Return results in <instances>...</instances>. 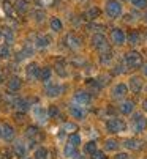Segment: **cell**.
<instances>
[{"label":"cell","mask_w":147,"mask_h":159,"mask_svg":"<svg viewBox=\"0 0 147 159\" xmlns=\"http://www.w3.org/2000/svg\"><path fill=\"white\" fill-rule=\"evenodd\" d=\"M59 92H60V87H57V85H49L47 87V95L49 96H56V95H59Z\"/></svg>","instance_id":"obj_21"},{"label":"cell","mask_w":147,"mask_h":159,"mask_svg":"<svg viewBox=\"0 0 147 159\" xmlns=\"http://www.w3.org/2000/svg\"><path fill=\"white\" fill-rule=\"evenodd\" d=\"M66 41H68V46H70V48H75V49L79 48V39H78L75 35H68V36H66Z\"/></svg>","instance_id":"obj_15"},{"label":"cell","mask_w":147,"mask_h":159,"mask_svg":"<svg viewBox=\"0 0 147 159\" xmlns=\"http://www.w3.org/2000/svg\"><path fill=\"white\" fill-rule=\"evenodd\" d=\"M95 150H96V145H95L93 142H89V143L86 145V148H84V151H86V153H90V154H93Z\"/></svg>","instance_id":"obj_25"},{"label":"cell","mask_w":147,"mask_h":159,"mask_svg":"<svg viewBox=\"0 0 147 159\" xmlns=\"http://www.w3.org/2000/svg\"><path fill=\"white\" fill-rule=\"evenodd\" d=\"M16 10H17L19 13L26 11V10H27V2H26V0H17V2H16Z\"/></svg>","instance_id":"obj_20"},{"label":"cell","mask_w":147,"mask_h":159,"mask_svg":"<svg viewBox=\"0 0 147 159\" xmlns=\"http://www.w3.org/2000/svg\"><path fill=\"white\" fill-rule=\"evenodd\" d=\"M144 73H145V76H147V65H145V68H144Z\"/></svg>","instance_id":"obj_39"},{"label":"cell","mask_w":147,"mask_h":159,"mask_svg":"<svg viewBox=\"0 0 147 159\" xmlns=\"http://www.w3.org/2000/svg\"><path fill=\"white\" fill-rule=\"evenodd\" d=\"M76 148H78V147L71 145V143H66V147H65V156H66V157H78L79 153H78Z\"/></svg>","instance_id":"obj_10"},{"label":"cell","mask_w":147,"mask_h":159,"mask_svg":"<svg viewBox=\"0 0 147 159\" xmlns=\"http://www.w3.org/2000/svg\"><path fill=\"white\" fill-rule=\"evenodd\" d=\"M0 129H2V128H0ZM0 135H2V131H0Z\"/></svg>","instance_id":"obj_40"},{"label":"cell","mask_w":147,"mask_h":159,"mask_svg":"<svg viewBox=\"0 0 147 159\" xmlns=\"http://www.w3.org/2000/svg\"><path fill=\"white\" fill-rule=\"evenodd\" d=\"M124 145H125L127 148H131V150H139V148H141V142H139V140H131V139L125 140Z\"/></svg>","instance_id":"obj_14"},{"label":"cell","mask_w":147,"mask_h":159,"mask_svg":"<svg viewBox=\"0 0 147 159\" xmlns=\"http://www.w3.org/2000/svg\"><path fill=\"white\" fill-rule=\"evenodd\" d=\"M5 39L10 43V41H13V33L11 32H5Z\"/></svg>","instance_id":"obj_36"},{"label":"cell","mask_w":147,"mask_h":159,"mask_svg":"<svg viewBox=\"0 0 147 159\" xmlns=\"http://www.w3.org/2000/svg\"><path fill=\"white\" fill-rule=\"evenodd\" d=\"M63 129H65L66 132H75V131H76V125H73V123H66V125L63 126Z\"/></svg>","instance_id":"obj_30"},{"label":"cell","mask_w":147,"mask_h":159,"mask_svg":"<svg viewBox=\"0 0 147 159\" xmlns=\"http://www.w3.org/2000/svg\"><path fill=\"white\" fill-rule=\"evenodd\" d=\"M0 38H2V33H0Z\"/></svg>","instance_id":"obj_41"},{"label":"cell","mask_w":147,"mask_h":159,"mask_svg":"<svg viewBox=\"0 0 147 159\" xmlns=\"http://www.w3.org/2000/svg\"><path fill=\"white\" fill-rule=\"evenodd\" d=\"M130 39H131V43H135V44H136V43H138V41H139V35H138V33H135V32H133V33H131V35H130Z\"/></svg>","instance_id":"obj_32"},{"label":"cell","mask_w":147,"mask_h":159,"mask_svg":"<svg viewBox=\"0 0 147 159\" xmlns=\"http://www.w3.org/2000/svg\"><path fill=\"white\" fill-rule=\"evenodd\" d=\"M127 93V87L124 85V84H119L115 88H114V95L115 96H124Z\"/></svg>","instance_id":"obj_18"},{"label":"cell","mask_w":147,"mask_h":159,"mask_svg":"<svg viewBox=\"0 0 147 159\" xmlns=\"http://www.w3.org/2000/svg\"><path fill=\"white\" fill-rule=\"evenodd\" d=\"M122 112H124V113H131L133 112V102H130V101H127V102H124V104H122Z\"/></svg>","instance_id":"obj_22"},{"label":"cell","mask_w":147,"mask_h":159,"mask_svg":"<svg viewBox=\"0 0 147 159\" xmlns=\"http://www.w3.org/2000/svg\"><path fill=\"white\" fill-rule=\"evenodd\" d=\"M75 101H76V102H79L81 106H86V104H89L90 96H89V95H86V93H78V95L75 96Z\"/></svg>","instance_id":"obj_12"},{"label":"cell","mask_w":147,"mask_h":159,"mask_svg":"<svg viewBox=\"0 0 147 159\" xmlns=\"http://www.w3.org/2000/svg\"><path fill=\"white\" fill-rule=\"evenodd\" d=\"M93 157H95V159H105V157H103V153H98V151L93 153Z\"/></svg>","instance_id":"obj_37"},{"label":"cell","mask_w":147,"mask_h":159,"mask_svg":"<svg viewBox=\"0 0 147 159\" xmlns=\"http://www.w3.org/2000/svg\"><path fill=\"white\" fill-rule=\"evenodd\" d=\"M17 109L26 110V109H27V102H26V101H17Z\"/></svg>","instance_id":"obj_33"},{"label":"cell","mask_w":147,"mask_h":159,"mask_svg":"<svg viewBox=\"0 0 147 159\" xmlns=\"http://www.w3.org/2000/svg\"><path fill=\"white\" fill-rule=\"evenodd\" d=\"M47 44H49V38L47 36H38L37 38V46H40V48H46L47 46Z\"/></svg>","instance_id":"obj_19"},{"label":"cell","mask_w":147,"mask_h":159,"mask_svg":"<svg viewBox=\"0 0 147 159\" xmlns=\"http://www.w3.org/2000/svg\"><path fill=\"white\" fill-rule=\"evenodd\" d=\"M35 159H47V150L40 147L35 150Z\"/></svg>","instance_id":"obj_16"},{"label":"cell","mask_w":147,"mask_h":159,"mask_svg":"<svg viewBox=\"0 0 147 159\" xmlns=\"http://www.w3.org/2000/svg\"><path fill=\"white\" fill-rule=\"evenodd\" d=\"M131 87H133V90H141V80L138 77H133L131 79Z\"/></svg>","instance_id":"obj_28"},{"label":"cell","mask_w":147,"mask_h":159,"mask_svg":"<svg viewBox=\"0 0 147 159\" xmlns=\"http://www.w3.org/2000/svg\"><path fill=\"white\" fill-rule=\"evenodd\" d=\"M0 57H3V58L10 57V48L8 46H0Z\"/></svg>","instance_id":"obj_26"},{"label":"cell","mask_w":147,"mask_h":159,"mask_svg":"<svg viewBox=\"0 0 147 159\" xmlns=\"http://www.w3.org/2000/svg\"><path fill=\"white\" fill-rule=\"evenodd\" d=\"M27 76H29L30 79H37V77L40 76V70H38V66H37V65L29 66V70H27Z\"/></svg>","instance_id":"obj_13"},{"label":"cell","mask_w":147,"mask_h":159,"mask_svg":"<svg viewBox=\"0 0 147 159\" xmlns=\"http://www.w3.org/2000/svg\"><path fill=\"white\" fill-rule=\"evenodd\" d=\"M145 19H147V14H145Z\"/></svg>","instance_id":"obj_42"},{"label":"cell","mask_w":147,"mask_h":159,"mask_svg":"<svg viewBox=\"0 0 147 159\" xmlns=\"http://www.w3.org/2000/svg\"><path fill=\"white\" fill-rule=\"evenodd\" d=\"M106 11L111 17H117L122 13V5L119 2H115V0H111V2L106 3Z\"/></svg>","instance_id":"obj_1"},{"label":"cell","mask_w":147,"mask_h":159,"mask_svg":"<svg viewBox=\"0 0 147 159\" xmlns=\"http://www.w3.org/2000/svg\"><path fill=\"white\" fill-rule=\"evenodd\" d=\"M19 85H21V82H19V79H11L10 80V84H8V87H10V90H17L19 88Z\"/></svg>","instance_id":"obj_24"},{"label":"cell","mask_w":147,"mask_h":159,"mask_svg":"<svg viewBox=\"0 0 147 159\" xmlns=\"http://www.w3.org/2000/svg\"><path fill=\"white\" fill-rule=\"evenodd\" d=\"M68 143H71V145L78 147V145L81 143V137H79V134H73L71 137H70V140H68Z\"/></svg>","instance_id":"obj_23"},{"label":"cell","mask_w":147,"mask_h":159,"mask_svg":"<svg viewBox=\"0 0 147 159\" xmlns=\"http://www.w3.org/2000/svg\"><path fill=\"white\" fill-rule=\"evenodd\" d=\"M111 38H112V41H114L115 44H124V41H125V35H124V32L119 30V29L112 30Z\"/></svg>","instance_id":"obj_8"},{"label":"cell","mask_w":147,"mask_h":159,"mask_svg":"<svg viewBox=\"0 0 147 159\" xmlns=\"http://www.w3.org/2000/svg\"><path fill=\"white\" fill-rule=\"evenodd\" d=\"M33 117L37 118V121H40V123H46V120H47V112L43 109V107H40V106H35L33 107Z\"/></svg>","instance_id":"obj_3"},{"label":"cell","mask_w":147,"mask_h":159,"mask_svg":"<svg viewBox=\"0 0 147 159\" xmlns=\"http://www.w3.org/2000/svg\"><path fill=\"white\" fill-rule=\"evenodd\" d=\"M127 63H128L130 66H139V65H141V55L136 54V52L128 54V55H127Z\"/></svg>","instance_id":"obj_9"},{"label":"cell","mask_w":147,"mask_h":159,"mask_svg":"<svg viewBox=\"0 0 147 159\" xmlns=\"http://www.w3.org/2000/svg\"><path fill=\"white\" fill-rule=\"evenodd\" d=\"M133 5L136 8H145L147 7V0H133Z\"/></svg>","instance_id":"obj_27"},{"label":"cell","mask_w":147,"mask_h":159,"mask_svg":"<svg viewBox=\"0 0 147 159\" xmlns=\"http://www.w3.org/2000/svg\"><path fill=\"white\" fill-rule=\"evenodd\" d=\"M144 109H145V110H147V99H145V101H144Z\"/></svg>","instance_id":"obj_38"},{"label":"cell","mask_w":147,"mask_h":159,"mask_svg":"<svg viewBox=\"0 0 147 159\" xmlns=\"http://www.w3.org/2000/svg\"><path fill=\"white\" fill-rule=\"evenodd\" d=\"M2 137L7 142H10V140L14 139V129H13V126H10V125H3L2 126Z\"/></svg>","instance_id":"obj_5"},{"label":"cell","mask_w":147,"mask_h":159,"mask_svg":"<svg viewBox=\"0 0 147 159\" xmlns=\"http://www.w3.org/2000/svg\"><path fill=\"white\" fill-rule=\"evenodd\" d=\"M41 76H43V79H49V76H51V71H49V70H44L43 73H41Z\"/></svg>","instance_id":"obj_35"},{"label":"cell","mask_w":147,"mask_h":159,"mask_svg":"<svg viewBox=\"0 0 147 159\" xmlns=\"http://www.w3.org/2000/svg\"><path fill=\"white\" fill-rule=\"evenodd\" d=\"M14 153H16V156H19V157L26 156V153H27L26 145H24L22 142H16V143H14Z\"/></svg>","instance_id":"obj_11"},{"label":"cell","mask_w":147,"mask_h":159,"mask_svg":"<svg viewBox=\"0 0 147 159\" xmlns=\"http://www.w3.org/2000/svg\"><path fill=\"white\" fill-rule=\"evenodd\" d=\"M145 125H147L145 118L142 115H136L135 120H133V131L135 132H142L145 129Z\"/></svg>","instance_id":"obj_4"},{"label":"cell","mask_w":147,"mask_h":159,"mask_svg":"<svg viewBox=\"0 0 147 159\" xmlns=\"http://www.w3.org/2000/svg\"><path fill=\"white\" fill-rule=\"evenodd\" d=\"M108 129L111 132H122V131H125V123L119 118H112L108 121Z\"/></svg>","instance_id":"obj_2"},{"label":"cell","mask_w":147,"mask_h":159,"mask_svg":"<svg viewBox=\"0 0 147 159\" xmlns=\"http://www.w3.org/2000/svg\"><path fill=\"white\" fill-rule=\"evenodd\" d=\"M98 14H100V11H98L96 8H92V10H89V11H87V16H89L90 19H95Z\"/></svg>","instance_id":"obj_29"},{"label":"cell","mask_w":147,"mask_h":159,"mask_svg":"<svg viewBox=\"0 0 147 159\" xmlns=\"http://www.w3.org/2000/svg\"><path fill=\"white\" fill-rule=\"evenodd\" d=\"M70 112H71V115L75 118H78V120H82L86 117V110L82 109V106H73L70 109Z\"/></svg>","instance_id":"obj_7"},{"label":"cell","mask_w":147,"mask_h":159,"mask_svg":"<svg viewBox=\"0 0 147 159\" xmlns=\"http://www.w3.org/2000/svg\"><path fill=\"white\" fill-rule=\"evenodd\" d=\"M93 46L98 48V49H106L108 48V43H106V38L103 35H95L93 36Z\"/></svg>","instance_id":"obj_6"},{"label":"cell","mask_w":147,"mask_h":159,"mask_svg":"<svg viewBox=\"0 0 147 159\" xmlns=\"http://www.w3.org/2000/svg\"><path fill=\"white\" fill-rule=\"evenodd\" d=\"M51 29H52L54 32H60V30H62V22H60L59 17H52V19H51Z\"/></svg>","instance_id":"obj_17"},{"label":"cell","mask_w":147,"mask_h":159,"mask_svg":"<svg viewBox=\"0 0 147 159\" xmlns=\"http://www.w3.org/2000/svg\"><path fill=\"white\" fill-rule=\"evenodd\" d=\"M114 159H128V154H125V153H119V154H115Z\"/></svg>","instance_id":"obj_34"},{"label":"cell","mask_w":147,"mask_h":159,"mask_svg":"<svg viewBox=\"0 0 147 159\" xmlns=\"http://www.w3.org/2000/svg\"><path fill=\"white\" fill-rule=\"evenodd\" d=\"M117 148V142L115 140H108L106 142V150H115Z\"/></svg>","instance_id":"obj_31"}]
</instances>
